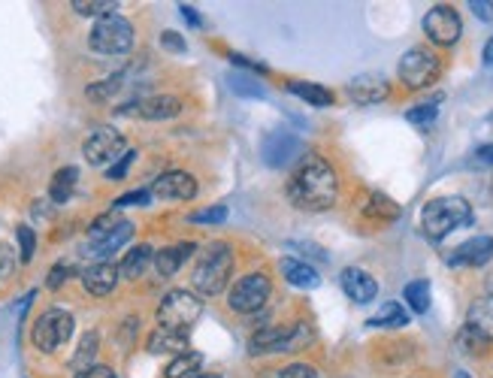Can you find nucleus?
<instances>
[{"label":"nucleus","instance_id":"f257e3e1","mask_svg":"<svg viewBox=\"0 0 493 378\" xmlns=\"http://www.w3.org/2000/svg\"><path fill=\"white\" fill-rule=\"evenodd\" d=\"M340 179L333 167L318 154H306L288 179V200L303 212H324L336 203Z\"/></svg>","mask_w":493,"mask_h":378},{"label":"nucleus","instance_id":"f03ea898","mask_svg":"<svg viewBox=\"0 0 493 378\" xmlns=\"http://www.w3.org/2000/svg\"><path fill=\"white\" fill-rule=\"evenodd\" d=\"M234 260H236L234 248H230L227 242H209V246L200 251L197 267H194V273H191V285H194L197 294L218 297L230 282Z\"/></svg>","mask_w":493,"mask_h":378},{"label":"nucleus","instance_id":"7ed1b4c3","mask_svg":"<svg viewBox=\"0 0 493 378\" xmlns=\"http://www.w3.org/2000/svg\"><path fill=\"white\" fill-rule=\"evenodd\" d=\"M469 225H472V206L463 197H436L421 212V230L433 242L445 239L451 230Z\"/></svg>","mask_w":493,"mask_h":378},{"label":"nucleus","instance_id":"20e7f679","mask_svg":"<svg viewBox=\"0 0 493 378\" xmlns=\"http://www.w3.org/2000/svg\"><path fill=\"white\" fill-rule=\"evenodd\" d=\"M89 46L98 55H128L133 46V25L124 16H103L94 22Z\"/></svg>","mask_w":493,"mask_h":378},{"label":"nucleus","instance_id":"39448f33","mask_svg":"<svg viewBox=\"0 0 493 378\" xmlns=\"http://www.w3.org/2000/svg\"><path fill=\"white\" fill-rule=\"evenodd\" d=\"M200 315H203L200 297L188 294V290L179 288V290H170V294L161 299V306H158V327H161V331L185 333Z\"/></svg>","mask_w":493,"mask_h":378},{"label":"nucleus","instance_id":"423d86ee","mask_svg":"<svg viewBox=\"0 0 493 378\" xmlns=\"http://www.w3.org/2000/svg\"><path fill=\"white\" fill-rule=\"evenodd\" d=\"M309 342V331L303 321L288 327H264L251 336V354H276V352H297Z\"/></svg>","mask_w":493,"mask_h":378},{"label":"nucleus","instance_id":"0eeeda50","mask_svg":"<svg viewBox=\"0 0 493 378\" xmlns=\"http://www.w3.org/2000/svg\"><path fill=\"white\" fill-rule=\"evenodd\" d=\"M400 79L405 89H412V91H421V89H427V85H433L439 79V58L430 52V48H421V46H414L409 48V52L403 55V61H400Z\"/></svg>","mask_w":493,"mask_h":378},{"label":"nucleus","instance_id":"6e6552de","mask_svg":"<svg viewBox=\"0 0 493 378\" xmlns=\"http://www.w3.org/2000/svg\"><path fill=\"white\" fill-rule=\"evenodd\" d=\"M31 336H34V345L40 348V352L52 354L73 336V315L64 312V309H49V312H43L40 318H37Z\"/></svg>","mask_w":493,"mask_h":378},{"label":"nucleus","instance_id":"1a4fd4ad","mask_svg":"<svg viewBox=\"0 0 493 378\" xmlns=\"http://www.w3.org/2000/svg\"><path fill=\"white\" fill-rule=\"evenodd\" d=\"M269 294H273V285H269V278L264 273H251L246 278H239V282L230 288L227 306L234 309V312L251 315V312H257V309L267 306Z\"/></svg>","mask_w":493,"mask_h":378},{"label":"nucleus","instance_id":"9d476101","mask_svg":"<svg viewBox=\"0 0 493 378\" xmlns=\"http://www.w3.org/2000/svg\"><path fill=\"white\" fill-rule=\"evenodd\" d=\"M299 152H303V140H299L297 133H291L288 128L269 131L264 137V145H260V154H264L267 167H273V170L288 167V163L299 158Z\"/></svg>","mask_w":493,"mask_h":378},{"label":"nucleus","instance_id":"9b49d317","mask_svg":"<svg viewBox=\"0 0 493 378\" xmlns=\"http://www.w3.org/2000/svg\"><path fill=\"white\" fill-rule=\"evenodd\" d=\"M128 152L124 149V137L115 128H100L94 131L89 140L82 145V154L91 167H103V163H115L121 154Z\"/></svg>","mask_w":493,"mask_h":378},{"label":"nucleus","instance_id":"f8f14e48","mask_svg":"<svg viewBox=\"0 0 493 378\" xmlns=\"http://www.w3.org/2000/svg\"><path fill=\"white\" fill-rule=\"evenodd\" d=\"M424 31L436 46H454L463 34V22L457 16V9L451 6H433L427 16H424Z\"/></svg>","mask_w":493,"mask_h":378},{"label":"nucleus","instance_id":"ddd939ff","mask_svg":"<svg viewBox=\"0 0 493 378\" xmlns=\"http://www.w3.org/2000/svg\"><path fill=\"white\" fill-rule=\"evenodd\" d=\"M197 194V179L185 170H170L152 185V197L158 200H191Z\"/></svg>","mask_w":493,"mask_h":378},{"label":"nucleus","instance_id":"4468645a","mask_svg":"<svg viewBox=\"0 0 493 378\" xmlns=\"http://www.w3.org/2000/svg\"><path fill=\"white\" fill-rule=\"evenodd\" d=\"M340 285L345 290V297H351L354 303H372L375 297H379V282L366 273V269L361 267H348L342 269V276H340Z\"/></svg>","mask_w":493,"mask_h":378},{"label":"nucleus","instance_id":"2eb2a0df","mask_svg":"<svg viewBox=\"0 0 493 378\" xmlns=\"http://www.w3.org/2000/svg\"><path fill=\"white\" fill-rule=\"evenodd\" d=\"M493 257V236H476L467 239L448 255L451 267H485Z\"/></svg>","mask_w":493,"mask_h":378},{"label":"nucleus","instance_id":"dca6fc26","mask_svg":"<svg viewBox=\"0 0 493 378\" xmlns=\"http://www.w3.org/2000/svg\"><path fill=\"white\" fill-rule=\"evenodd\" d=\"M348 97H351L354 103H361V106H372V103H382L384 97L391 94L388 89V82L382 79V76H372V73H366V76H354L351 82H348Z\"/></svg>","mask_w":493,"mask_h":378},{"label":"nucleus","instance_id":"f3484780","mask_svg":"<svg viewBox=\"0 0 493 378\" xmlns=\"http://www.w3.org/2000/svg\"><path fill=\"white\" fill-rule=\"evenodd\" d=\"M82 285L91 297H106L112 294L115 285H119V267H112L110 260H100V264H91L82 273Z\"/></svg>","mask_w":493,"mask_h":378},{"label":"nucleus","instance_id":"a211bd4d","mask_svg":"<svg viewBox=\"0 0 493 378\" xmlns=\"http://www.w3.org/2000/svg\"><path fill=\"white\" fill-rule=\"evenodd\" d=\"M463 331H469L481 342H493V297H481L469 306Z\"/></svg>","mask_w":493,"mask_h":378},{"label":"nucleus","instance_id":"6ab92c4d","mask_svg":"<svg viewBox=\"0 0 493 378\" xmlns=\"http://www.w3.org/2000/svg\"><path fill=\"white\" fill-rule=\"evenodd\" d=\"M194 242H176V246H167V248H161L158 255H154V269H158V276L161 278H170V276H176L182 264L194 255Z\"/></svg>","mask_w":493,"mask_h":378},{"label":"nucleus","instance_id":"aec40b11","mask_svg":"<svg viewBox=\"0 0 493 378\" xmlns=\"http://www.w3.org/2000/svg\"><path fill=\"white\" fill-rule=\"evenodd\" d=\"M282 276L294 288H303V290H312V288L321 285V276L315 273V267H309L306 260H297V257H285L282 260Z\"/></svg>","mask_w":493,"mask_h":378},{"label":"nucleus","instance_id":"412c9836","mask_svg":"<svg viewBox=\"0 0 493 378\" xmlns=\"http://www.w3.org/2000/svg\"><path fill=\"white\" fill-rule=\"evenodd\" d=\"M137 112L142 115V119H176V115L182 112V100L173 94H161V97H149V100H142L137 106Z\"/></svg>","mask_w":493,"mask_h":378},{"label":"nucleus","instance_id":"4be33fe9","mask_svg":"<svg viewBox=\"0 0 493 378\" xmlns=\"http://www.w3.org/2000/svg\"><path fill=\"white\" fill-rule=\"evenodd\" d=\"M131 236H133V225H131V221H121V225L115 227L110 236H103L100 242H91V248H85V255L98 257V264H100L103 257H110L112 251H119Z\"/></svg>","mask_w":493,"mask_h":378},{"label":"nucleus","instance_id":"5701e85b","mask_svg":"<svg viewBox=\"0 0 493 378\" xmlns=\"http://www.w3.org/2000/svg\"><path fill=\"white\" fill-rule=\"evenodd\" d=\"M154 260L152 255V246H146V242H140V246H133L128 255L121 257V264H119V276L124 278H140L142 273H146V267Z\"/></svg>","mask_w":493,"mask_h":378},{"label":"nucleus","instance_id":"b1692460","mask_svg":"<svg viewBox=\"0 0 493 378\" xmlns=\"http://www.w3.org/2000/svg\"><path fill=\"white\" fill-rule=\"evenodd\" d=\"M149 352L152 354H167V352H188V333H176V331H154L149 336Z\"/></svg>","mask_w":493,"mask_h":378},{"label":"nucleus","instance_id":"393cba45","mask_svg":"<svg viewBox=\"0 0 493 378\" xmlns=\"http://www.w3.org/2000/svg\"><path fill=\"white\" fill-rule=\"evenodd\" d=\"M76 182H79V170H76V167L58 170L55 176H52V185H49V197H52V203H67V200H70V197H73Z\"/></svg>","mask_w":493,"mask_h":378},{"label":"nucleus","instance_id":"a878e982","mask_svg":"<svg viewBox=\"0 0 493 378\" xmlns=\"http://www.w3.org/2000/svg\"><path fill=\"white\" fill-rule=\"evenodd\" d=\"M363 215L372 221H393L400 218V206L384 194H370V200L363 203Z\"/></svg>","mask_w":493,"mask_h":378},{"label":"nucleus","instance_id":"bb28decb","mask_svg":"<svg viewBox=\"0 0 493 378\" xmlns=\"http://www.w3.org/2000/svg\"><path fill=\"white\" fill-rule=\"evenodd\" d=\"M98 342H100V336L98 333H85L82 336V342H79V348H76V354L70 357V370H76V373H85L89 366H94L91 361H94V354H98Z\"/></svg>","mask_w":493,"mask_h":378},{"label":"nucleus","instance_id":"cd10ccee","mask_svg":"<svg viewBox=\"0 0 493 378\" xmlns=\"http://www.w3.org/2000/svg\"><path fill=\"white\" fill-rule=\"evenodd\" d=\"M288 91L297 94L299 100L312 103V106H330L333 103V94L324 89V85H312V82H291Z\"/></svg>","mask_w":493,"mask_h":378},{"label":"nucleus","instance_id":"c85d7f7f","mask_svg":"<svg viewBox=\"0 0 493 378\" xmlns=\"http://www.w3.org/2000/svg\"><path fill=\"white\" fill-rule=\"evenodd\" d=\"M200 366H203V354L185 352V354H179L167 370H163V378H188V375H194Z\"/></svg>","mask_w":493,"mask_h":378},{"label":"nucleus","instance_id":"c756f323","mask_svg":"<svg viewBox=\"0 0 493 378\" xmlns=\"http://www.w3.org/2000/svg\"><path fill=\"white\" fill-rule=\"evenodd\" d=\"M405 324H409V312L400 303H384L370 318V327H405Z\"/></svg>","mask_w":493,"mask_h":378},{"label":"nucleus","instance_id":"7c9ffc66","mask_svg":"<svg viewBox=\"0 0 493 378\" xmlns=\"http://www.w3.org/2000/svg\"><path fill=\"white\" fill-rule=\"evenodd\" d=\"M405 303H409L412 312L424 315L430 309V282H424V278H418V282H409L403 290Z\"/></svg>","mask_w":493,"mask_h":378},{"label":"nucleus","instance_id":"2f4dec72","mask_svg":"<svg viewBox=\"0 0 493 378\" xmlns=\"http://www.w3.org/2000/svg\"><path fill=\"white\" fill-rule=\"evenodd\" d=\"M436 115H439V100H427V103H421V106H414V110L405 112V121L414 124V128H421V131H430L433 121H436Z\"/></svg>","mask_w":493,"mask_h":378},{"label":"nucleus","instance_id":"473e14b6","mask_svg":"<svg viewBox=\"0 0 493 378\" xmlns=\"http://www.w3.org/2000/svg\"><path fill=\"white\" fill-rule=\"evenodd\" d=\"M70 6H73L79 16L103 18V16H115V9H119V0H73Z\"/></svg>","mask_w":493,"mask_h":378},{"label":"nucleus","instance_id":"72a5a7b5","mask_svg":"<svg viewBox=\"0 0 493 378\" xmlns=\"http://www.w3.org/2000/svg\"><path fill=\"white\" fill-rule=\"evenodd\" d=\"M119 89H121V73H115V76H110V79H103L98 85H89L85 94H89V100H94V103H106Z\"/></svg>","mask_w":493,"mask_h":378},{"label":"nucleus","instance_id":"f704fd0d","mask_svg":"<svg viewBox=\"0 0 493 378\" xmlns=\"http://www.w3.org/2000/svg\"><path fill=\"white\" fill-rule=\"evenodd\" d=\"M227 221V206H209L191 215V225H225Z\"/></svg>","mask_w":493,"mask_h":378},{"label":"nucleus","instance_id":"c9c22d12","mask_svg":"<svg viewBox=\"0 0 493 378\" xmlns=\"http://www.w3.org/2000/svg\"><path fill=\"white\" fill-rule=\"evenodd\" d=\"M119 225H121V218H115L112 212H110V215H100V218H98V221H94V225H91V230H89V239H91V242H100L103 236H110L112 230L119 227Z\"/></svg>","mask_w":493,"mask_h":378},{"label":"nucleus","instance_id":"e433bc0d","mask_svg":"<svg viewBox=\"0 0 493 378\" xmlns=\"http://www.w3.org/2000/svg\"><path fill=\"white\" fill-rule=\"evenodd\" d=\"M16 236H18V255H22V260L27 264V260L34 257V251H37V236H34V230L22 225L16 230Z\"/></svg>","mask_w":493,"mask_h":378},{"label":"nucleus","instance_id":"4c0bfd02","mask_svg":"<svg viewBox=\"0 0 493 378\" xmlns=\"http://www.w3.org/2000/svg\"><path fill=\"white\" fill-rule=\"evenodd\" d=\"M230 89H234V94H239V97H264L267 94L257 85V79H248V76H234V79H230Z\"/></svg>","mask_w":493,"mask_h":378},{"label":"nucleus","instance_id":"58836bf2","mask_svg":"<svg viewBox=\"0 0 493 378\" xmlns=\"http://www.w3.org/2000/svg\"><path fill=\"white\" fill-rule=\"evenodd\" d=\"M133 161H137V152H131V149H128V152H124L121 158L110 167V173H106V179H112V182L124 179V176H128V170H131V163H133Z\"/></svg>","mask_w":493,"mask_h":378},{"label":"nucleus","instance_id":"ea45409f","mask_svg":"<svg viewBox=\"0 0 493 378\" xmlns=\"http://www.w3.org/2000/svg\"><path fill=\"white\" fill-rule=\"evenodd\" d=\"M16 273V248L0 242V276H13Z\"/></svg>","mask_w":493,"mask_h":378},{"label":"nucleus","instance_id":"a19ab883","mask_svg":"<svg viewBox=\"0 0 493 378\" xmlns=\"http://www.w3.org/2000/svg\"><path fill=\"white\" fill-rule=\"evenodd\" d=\"M278 378H318V373H315V366H309V363H291L278 373Z\"/></svg>","mask_w":493,"mask_h":378},{"label":"nucleus","instance_id":"79ce46f5","mask_svg":"<svg viewBox=\"0 0 493 378\" xmlns=\"http://www.w3.org/2000/svg\"><path fill=\"white\" fill-rule=\"evenodd\" d=\"M161 46L167 48V52H173V55H185V40H182L176 31H163L161 34Z\"/></svg>","mask_w":493,"mask_h":378},{"label":"nucleus","instance_id":"37998d69","mask_svg":"<svg viewBox=\"0 0 493 378\" xmlns=\"http://www.w3.org/2000/svg\"><path fill=\"white\" fill-rule=\"evenodd\" d=\"M152 197V191H131V194H121L119 200H115V206H146Z\"/></svg>","mask_w":493,"mask_h":378},{"label":"nucleus","instance_id":"c03bdc74","mask_svg":"<svg viewBox=\"0 0 493 378\" xmlns=\"http://www.w3.org/2000/svg\"><path fill=\"white\" fill-rule=\"evenodd\" d=\"M469 9L481 18V22H493V4H490V0H469Z\"/></svg>","mask_w":493,"mask_h":378},{"label":"nucleus","instance_id":"a18cd8bd","mask_svg":"<svg viewBox=\"0 0 493 378\" xmlns=\"http://www.w3.org/2000/svg\"><path fill=\"white\" fill-rule=\"evenodd\" d=\"M76 378H115V373L110 370V366H89L85 373H76Z\"/></svg>","mask_w":493,"mask_h":378},{"label":"nucleus","instance_id":"49530a36","mask_svg":"<svg viewBox=\"0 0 493 378\" xmlns=\"http://www.w3.org/2000/svg\"><path fill=\"white\" fill-rule=\"evenodd\" d=\"M230 61L234 64H239V67H248V70H255V73H267V67L260 64V61H251V58H243V55H230Z\"/></svg>","mask_w":493,"mask_h":378},{"label":"nucleus","instance_id":"de8ad7c7","mask_svg":"<svg viewBox=\"0 0 493 378\" xmlns=\"http://www.w3.org/2000/svg\"><path fill=\"white\" fill-rule=\"evenodd\" d=\"M67 276H70V273H67V267L58 264V267L52 269V276H49V288H61V282H64Z\"/></svg>","mask_w":493,"mask_h":378},{"label":"nucleus","instance_id":"09e8293b","mask_svg":"<svg viewBox=\"0 0 493 378\" xmlns=\"http://www.w3.org/2000/svg\"><path fill=\"white\" fill-rule=\"evenodd\" d=\"M179 13H182V18H185V22H188L191 27H200V25H203V22H200V16H197L191 6H185V4L179 6Z\"/></svg>","mask_w":493,"mask_h":378},{"label":"nucleus","instance_id":"8fccbe9b","mask_svg":"<svg viewBox=\"0 0 493 378\" xmlns=\"http://www.w3.org/2000/svg\"><path fill=\"white\" fill-rule=\"evenodd\" d=\"M476 158L481 163H490V167H493V145H481V149L476 152Z\"/></svg>","mask_w":493,"mask_h":378},{"label":"nucleus","instance_id":"3c124183","mask_svg":"<svg viewBox=\"0 0 493 378\" xmlns=\"http://www.w3.org/2000/svg\"><path fill=\"white\" fill-rule=\"evenodd\" d=\"M485 64H490V67H493V37H490L488 46H485Z\"/></svg>","mask_w":493,"mask_h":378},{"label":"nucleus","instance_id":"603ef678","mask_svg":"<svg viewBox=\"0 0 493 378\" xmlns=\"http://www.w3.org/2000/svg\"><path fill=\"white\" fill-rule=\"evenodd\" d=\"M188 378H221L215 373H194V375H188Z\"/></svg>","mask_w":493,"mask_h":378},{"label":"nucleus","instance_id":"864d4df0","mask_svg":"<svg viewBox=\"0 0 493 378\" xmlns=\"http://www.w3.org/2000/svg\"><path fill=\"white\" fill-rule=\"evenodd\" d=\"M457 378H472L469 373H457Z\"/></svg>","mask_w":493,"mask_h":378}]
</instances>
